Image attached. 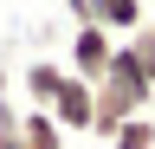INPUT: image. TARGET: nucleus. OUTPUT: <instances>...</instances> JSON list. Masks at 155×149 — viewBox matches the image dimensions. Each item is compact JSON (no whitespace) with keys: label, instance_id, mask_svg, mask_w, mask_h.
<instances>
[{"label":"nucleus","instance_id":"1","mask_svg":"<svg viewBox=\"0 0 155 149\" xmlns=\"http://www.w3.org/2000/svg\"><path fill=\"white\" fill-rule=\"evenodd\" d=\"M155 104V84L142 78V71L129 65V52L116 46V59H110V71L104 78H97V123H91V136H116V130H123L129 117H142V110Z\"/></svg>","mask_w":155,"mask_h":149},{"label":"nucleus","instance_id":"2","mask_svg":"<svg viewBox=\"0 0 155 149\" xmlns=\"http://www.w3.org/2000/svg\"><path fill=\"white\" fill-rule=\"evenodd\" d=\"M52 123L65 130V136H91V123H97V84L78 78V71H65V84H58V97H52Z\"/></svg>","mask_w":155,"mask_h":149},{"label":"nucleus","instance_id":"3","mask_svg":"<svg viewBox=\"0 0 155 149\" xmlns=\"http://www.w3.org/2000/svg\"><path fill=\"white\" fill-rule=\"evenodd\" d=\"M110 59H116V39L104 26H71V46H65V71H78V78H104L110 71Z\"/></svg>","mask_w":155,"mask_h":149},{"label":"nucleus","instance_id":"4","mask_svg":"<svg viewBox=\"0 0 155 149\" xmlns=\"http://www.w3.org/2000/svg\"><path fill=\"white\" fill-rule=\"evenodd\" d=\"M58 84H65V59H26V71H19V104L52 110Z\"/></svg>","mask_w":155,"mask_h":149},{"label":"nucleus","instance_id":"5","mask_svg":"<svg viewBox=\"0 0 155 149\" xmlns=\"http://www.w3.org/2000/svg\"><path fill=\"white\" fill-rule=\"evenodd\" d=\"M91 13H97V26H104L110 39H129V32L142 26V0H91Z\"/></svg>","mask_w":155,"mask_h":149},{"label":"nucleus","instance_id":"6","mask_svg":"<svg viewBox=\"0 0 155 149\" xmlns=\"http://www.w3.org/2000/svg\"><path fill=\"white\" fill-rule=\"evenodd\" d=\"M19 149H65V130L52 123V110H19Z\"/></svg>","mask_w":155,"mask_h":149},{"label":"nucleus","instance_id":"7","mask_svg":"<svg viewBox=\"0 0 155 149\" xmlns=\"http://www.w3.org/2000/svg\"><path fill=\"white\" fill-rule=\"evenodd\" d=\"M123 52H129V65H136V71H142V78L155 84V26H149V20L129 32V46H123Z\"/></svg>","mask_w":155,"mask_h":149},{"label":"nucleus","instance_id":"8","mask_svg":"<svg viewBox=\"0 0 155 149\" xmlns=\"http://www.w3.org/2000/svg\"><path fill=\"white\" fill-rule=\"evenodd\" d=\"M110 149H155V117H149V110H142V117H129V123L110 136Z\"/></svg>","mask_w":155,"mask_h":149},{"label":"nucleus","instance_id":"9","mask_svg":"<svg viewBox=\"0 0 155 149\" xmlns=\"http://www.w3.org/2000/svg\"><path fill=\"white\" fill-rule=\"evenodd\" d=\"M71 7V26H97V13H91V0H65Z\"/></svg>","mask_w":155,"mask_h":149}]
</instances>
